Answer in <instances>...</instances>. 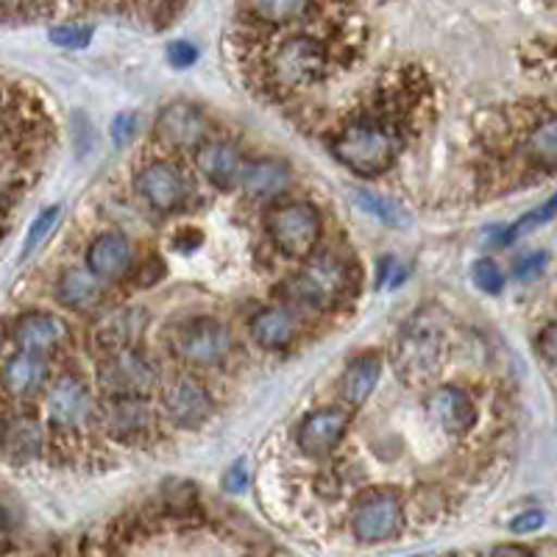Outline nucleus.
Masks as SVG:
<instances>
[{
	"instance_id": "f257e3e1",
	"label": "nucleus",
	"mask_w": 557,
	"mask_h": 557,
	"mask_svg": "<svg viewBox=\"0 0 557 557\" xmlns=\"http://www.w3.org/2000/svg\"><path fill=\"white\" fill-rule=\"evenodd\" d=\"M446 312L430 305L412 312L393 346V366L399 380L418 387L435 380L446 357Z\"/></svg>"
},
{
	"instance_id": "f03ea898",
	"label": "nucleus",
	"mask_w": 557,
	"mask_h": 557,
	"mask_svg": "<svg viewBox=\"0 0 557 557\" xmlns=\"http://www.w3.org/2000/svg\"><path fill=\"white\" fill-rule=\"evenodd\" d=\"M399 153V139L391 128L374 121H357L343 128L335 139V157L357 176H380Z\"/></svg>"
},
{
	"instance_id": "7ed1b4c3",
	"label": "nucleus",
	"mask_w": 557,
	"mask_h": 557,
	"mask_svg": "<svg viewBox=\"0 0 557 557\" xmlns=\"http://www.w3.org/2000/svg\"><path fill=\"white\" fill-rule=\"evenodd\" d=\"M355 271L341 253H310L305 268L290 282L293 296L312 310H335L351 293Z\"/></svg>"
},
{
	"instance_id": "20e7f679",
	"label": "nucleus",
	"mask_w": 557,
	"mask_h": 557,
	"mask_svg": "<svg viewBox=\"0 0 557 557\" xmlns=\"http://www.w3.org/2000/svg\"><path fill=\"white\" fill-rule=\"evenodd\" d=\"M171 348L178 360L198 368H215L232 351V335L226 323L212 315H196L176 323L171 335Z\"/></svg>"
},
{
	"instance_id": "39448f33",
	"label": "nucleus",
	"mask_w": 557,
	"mask_h": 557,
	"mask_svg": "<svg viewBox=\"0 0 557 557\" xmlns=\"http://www.w3.org/2000/svg\"><path fill=\"white\" fill-rule=\"evenodd\" d=\"M268 235L285 257L307 260L321 237V215L312 203H278L268 212Z\"/></svg>"
},
{
	"instance_id": "423d86ee",
	"label": "nucleus",
	"mask_w": 557,
	"mask_h": 557,
	"mask_svg": "<svg viewBox=\"0 0 557 557\" xmlns=\"http://www.w3.org/2000/svg\"><path fill=\"white\" fill-rule=\"evenodd\" d=\"M98 385L109 399H146L157 385V368L134 346L117 348L98 366Z\"/></svg>"
},
{
	"instance_id": "0eeeda50",
	"label": "nucleus",
	"mask_w": 557,
	"mask_h": 557,
	"mask_svg": "<svg viewBox=\"0 0 557 557\" xmlns=\"http://www.w3.org/2000/svg\"><path fill=\"white\" fill-rule=\"evenodd\" d=\"M326 73V48L315 37L293 34L276 45L271 57L273 82L287 89L307 87Z\"/></svg>"
},
{
	"instance_id": "6e6552de",
	"label": "nucleus",
	"mask_w": 557,
	"mask_h": 557,
	"mask_svg": "<svg viewBox=\"0 0 557 557\" xmlns=\"http://www.w3.org/2000/svg\"><path fill=\"white\" fill-rule=\"evenodd\" d=\"M401 524H405V510H401L399 496L387 491L366 496L351 513V532L362 544H382V541L396 539Z\"/></svg>"
},
{
	"instance_id": "1a4fd4ad",
	"label": "nucleus",
	"mask_w": 557,
	"mask_h": 557,
	"mask_svg": "<svg viewBox=\"0 0 557 557\" xmlns=\"http://www.w3.org/2000/svg\"><path fill=\"white\" fill-rule=\"evenodd\" d=\"M45 412L57 430H78L92 416V396L78 376H59L45 391Z\"/></svg>"
},
{
	"instance_id": "9d476101",
	"label": "nucleus",
	"mask_w": 557,
	"mask_h": 557,
	"mask_svg": "<svg viewBox=\"0 0 557 557\" xmlns=\"http://www.w3.org/2000/svg\"><path fill=\"white\" fill-rule=\"evenodd\" d=\"M137 190L157 212H176L190 196L184 173L173 162H162V159L137 173Z\"/></svg>"
},
{
	"instance_id": "9b49d317",
	"label": "nucleus",
	"mask_w": 557,
	"mask_h": 557,
	"mask_svg": "<svg viewBox=\"0 0 557 557\" xmlns=\"http://www.w3.org/2000/svg\"><path fill=\"white\" fill-rule=\"evenodd\" d=\"M162 410L176 426L193 430V426H201L203 421H209V416L215 410V401L201 382L182 376L162 391Z\"/></svg>"
},
{
	"instance_id": "f8f14e48",
	"label": "nucleus",
	"mask_w": 557,
	"mask_h": 557,
	"mask_svg": "<svg viewBox=\"0 0 557 557\" xmlns=\"http://www.w3.org/2000/svg\"><path fill=\"white\" fill-rule=\"evenodd\" d=\"M12 341L17 351L37 357L57 355L59 348L67 341V326L62 318L51 315V312H26L20 315L12 326Z\"/></svg>"
},
{
	"instance_id": "ddd939ff",
	"label": "nucleus",
	"mask_w": 557,
	"mask_h": 557,
	"mask_svg": "<svg viewBox=\"0 0 557 557\" xmlns=\"http://www.w3.org/2000/svg\"><path fill=\"white\" fill-rule=\"evenodd\" d=\"M348 424H351V416H348V410H343V407H321V410H312L310 416L298 424V449L310 457L330 455V451L343 441Z\"/></svg>"
},
{
	"instance_id": "4468645a",
	"label": "nucleus",
	"mask_w": 557,
	"mask_h": 557,
	"mask_svg": "<svg viewBox=\"0 0 557 557\" xmlns=\"http://www.w3.org/2000/svg\"><path fill=\"white\" fill-rule=\"evenodd\" d=\"M209 121L207 114L190 101L168 103L157 117V137L165 139L168 146L198 148L207 139Z\"/></svg>"
},
{
	"instance_id": "2eb2a0df",
	"label": "nucleus",
	"mask_w": 557,
	"mask_h": 557,
	"mask_svg": "<svg viewBox=\"0 0 557 557\" xmlns=\"http://www.w3.org/2000/svg\"><path fill=\"white\" fill-rule=\"evenodd\" d=\"M196 162L198 171L209 178V184H215L218 190H232L235 184H240L243 168H246L240 148L228 139H203L196 148Z\"/></svg>"
},
{
	"instance_id": "dca6fc26",
	"label": "nucleus",
	"mask_w": 557,
	"mask_h": 557,
	"mask_svg": "<svg viewBox=\"0 0 557 557\" xmlns=\"http://www.w3.org/2000/svg\"><path fill=\"white\" fill-rule=\"evenodd\" d=\"M45 449V426L32 412L12 416L0 430V455L14 466L37 460Z\"/></svg>"
},
{
	"instance_id": "f3484780",
	"label": "nucleus",
	"mask_w": 557,
	"mask_h": 557,
	"mask_svg": "<svg viewBox=\"0 0 557 557\" xmlns=\"http://www.w3.org/2000/svg\"><path fill=\"white\" fill-rule=\"evenodd\" d=\"M430 412L446 435H469L476 424V405L462 387L444 385L430 396Z\"/></svg>"
},
{
	"instance_id": "a211bd4d",
	"label": "nucleus",
	"mask_w": 557,
	"mask_h": 557,
	"mask_svg": "<svg viewBox=\"0 0 557 557\" xmlns=\"http://www.w3.org/2000/svg\"><path fill=\"white\" fill-rule=\"evenodd\" d=\"M153 412L146 399H109L103 407V426L123 444H137L151 432Z\"/></svg>"
},
{
	"instance_id": "6ab92c4d",
	"label": "nucleus",
	"mask_w": 557,
	"mask_h": 557,
	"mask_svg": "<svg viewBox=\"0 0 557 557\" xmlns=\"http://www.w3.org/2000/svg\"><path fill=\"white\" fill-rule=\"evenodd\" d=\"M132 260V243L121 232H103L87 248V271L101 278V282L126 276Z\"/></svg>"
},
{
	"instance_id": "aec40b11",
	"label": "nucleus",
	"mask_w": 557,
	"mask_h": 557,
	"mask_svg": "<svg viewBox=\"0 0 557 557\" xmlns=\"http://www.w3.org/2000/svg\"><path fill=\"white\" fill-rule=\"evenodd\" d=\"M0 385L14 399H32L48 385V362L37 355L17 351L0 368Z\"/></svg>"
},
{
	"instance_id": "412c9836",
	"label": "nucleus",
	"mask_w": 557,
	"mask_h": 557,
	"mask_svg": "<svg viewBox=\"0 0 557 557\" xmlns=\"http://www.w3.org/2000/svg\"><path fill=\"white\" fill-rule=\"evenodd\" d=\"M290 168L282 159H253L243 168L240 184L251 198L271 201V198L282 196L290 187Z\"/></svg>"
},
{
	"instance_id": "4be33fe9",
	"label": "nucleus",
	"mask_w": 557,
	"mask_h": 557,
	"mask_svg": "<svg viewBox=\"0 0 557 557\" xmlns=\"http://www.w3.org/2000/svg\"><path fill=\"white\" fill-rule=\"evenodd\" d=\"M251 337L262 348H287L298 337V318L287 307H265L251 318Z\"/></svg>"
},
{
	"instance_id": "5701e85b",
	"label": "nucleus",
	"mask_w": 557,
	"mask_h": 557,
	"mask_svg": "<svg viewBox=\"0 0 557 557\" xmlns=\"http://www.w3.org/2000/svg\"><path fill=\"white\" fill-rule=\"evenodd\" d=\"M57 296L64 307L76 312H87L96 305H101L103 285L101 278L92 276L87 268H70L62 273L57 285Z\"/></svg>"
},
{
	"instance_id": "b1692460",
	"label": "nucleus",
	"mask_w": 557,
	"mask_h": 557,
	"mask_svg": "<svg viewBox=\"0 0 557 557\" xmlns=\"http://www.w3.org/2000/svg\"><path fill=\"white\" fill-rule=\"evenodd\" d=\"M382 376V357L374 355V351H368V355H360L357 360L348 362L346 374L341 380V393L346 405L360 407L366 405L368 396L374 393L376 382Z\"/></svg>"
},
{
	"instance_id": "393cba45",
	"label": "nucleus",
	"mask_w": 557,
	"mask_h": 557,
	"mask_svg": "<svg viewBox=\"0 0 557 557\" xmlns=\"http://www.w3.org/2000/svg\"><path fill=\"white\" fill-rule=\"evenodd\" d=\"M146 330V315L143 310H134V307H126V310H117L112 315L101 318V323L96 326V335L101 341V346L112 348H132V343L137 341Z\"/></svg>"
},
{
	"instance_id": "a878e982",
	"label": "nucleus",
	"mask_w": 557,
	"mask_h": 557,
	"mask_svg": "<svg viewBox=\"0 0 557 557\" xmlns=\"http://www.w3.org/2000/svg\"><path fill=\"white\" fill-rule=\"evenodd\" d=\"M253 20L262 26L287 28L305 23L312 12V0H248Z\"/></svg>"
},
{
	"instance_id": "bb28decb",
	"label": "nucleus",
	"mask_w": 557,
	"mask_h": 557,
	"mask_svg": "<svg viewBox=\"0 0 557 557\" xmlns=\"http://www.w3.org/2000/svg\"><path fill=\"white\" fill-rule=\"evenodd\" d=\"M355 198H357V203L366 209V212H371L374 218H380L385 226L405 228L412 223V218L407 215V209L401 207V203L393 201V198L380 196V193H371V190H357Z\"/></svg>"
},
{
	"instance_id": "cd10ccee",
	"label": "nucleus",
	"mask_w": 557,
	"mask_h": 557,
	"mask_svg": "<svg viewBox=\"0 0 557 557\" xmlns=\"http://www.w3.org/2000/svg\"><path fill=\"white\" fill-rule=\"evenodd\" d=\"M530 157L539 159L541 165H546L552 171L557 159V126L555 117H546L535 132L530 134Z\"/></svg>"
},
{
	"instance_id": "c85d7f7f",
	"label": "nucleus",
	"mask_w": 557,
	"mask_h": 557,
	"mask_svg": "<svg viewBox=\"0 0 557 557\" xmlns=\"http://www.w3.org/2000/svg\"><path fill=\"white\" fill-rule=\"evenodd\" d=\"M59 215H62V209L48 207V209H42L37 218H34L32 228L26 232V240H23V257L34 253V248L42 246V243L51 237V232L57 228V223H59Z\"/></svg>"
},
{
	"instance_id": "c756f323",
	"label": "nucleus",
	"mask_w": 557,
	"mask_h": 557,
	"mask_svg": "<svg viewBox=\"0 0 557 557\" xmlns=\"http://www.w3.org/2000/svg\"><path fill=\"white\" fill-rule=\"evenodd\" d=\"M471 278H474V285L482 293H487V296H499L505 290V273H502V268L491 257H482V260H476L471 265Z\"/></svg>"
},
{
	"instance_id": "7c9ffc66",
	"label": "nucleus",
	"mask_w": 557,
	"mask_h": 557,
	"mask_svg": "<svg viewBox=\"0 0 557 557\" xmlns=\"http://www.w3.org/2000/svg\"><path fill=\"white\" fill-rule=\"evenodd\" d=\"M53 45L59 48H67V51H82L87 48L89 39H92V28L89 26H76V23H70V26H57L51 32Z\"/></svg>"
},
{
	"instance_id": "2f4dec72",
	"label": "nucleus",
	"mask_w": 557,
	"mask_h": 557,
	"mask_svg": "<svg viewBox=\"0 0 557 557\" xmlns=\"http://www.w3.org/2000/svg\"><path fill=\"white\" fill-rule=\"evenodd\" d=\"M137 126H139L137 114L121 112L112 121L109 132H112V139L117 143V146H126V143H132V139H134V134H137Z\"/></svg>"
},
{
	"instance_id": "473e14b6",
	"label": "nucleus",
	"mask_w": 557,
	"mask_h": 557,
	"mask_svg": "<svg viewBox=\"0 0 557 557\" xmlns=\"http://www.w3.org/2000/svg\"><path fill=\"white\" fill-rule=\"evenodd\" d=\"M535 348H539V355L544 357L546 366H555V362H557V330H555V323H549V326L541 332Z\"/></svg>"
},
{
	"instance_id": "72a5a7b5",
	"label": "nucleus",
	"mask_w": 557,
	"mask_h": 557,
	"mask_svg": "<svg viewBox=\"0 0 557 557\" xmlns=\"http://www.w3.org/2000/svg\"><path fill=\"white\" fill-rule=\"evenodd\" d=\"M246 485H248V462L237 460L235 466L226 471V476H223V487H226V491H232V494H240Z\"/></svg>"
},
{
	"instance_id": "f704fd0d",
	"label": "nucleus",
	"mask_w": 557,
	"mask_h": 557,
	"mask_svg": "<svg viewBox=\"0 0 557 557\" xmlns=\"http://www.w3.org/2000/svg\"><path fill=\"white\" fill-rule=\"evenodd\" d=\"M196 48H193L190 42H173L171 48H168V59H171L173 67H190L193 62H196Z\"/></svg>"
},
{
	"instance_id": "c9c22d12",
	"label": "nucleus",
	"mask_w": 557,
	"mask_h": 557,
	"mask_svg": "<svg viewBox=\"0 0 557 557\" xmlns=\"http://www.w3.org/2000/svg\"><path fill=\"white\" fill-rule=\"evenodd\" d=\"M541 268H544V253H527V257L516 260L513 273H516V278H521V282H524V278L535 276Z\"/></svg>"
},
{
	"instance_id": "e433bc0d",
	"label": "nucleus",
	"mask_w": 557,
	"mask_h": 557,
	"mask_svg": "<svg viewBox=\"0 0 557 557\" xmlns=\"http://www.w3.org/2000/svg\"><path fill=\"white\" fill-rule=\"evenodd\" d=\"M48 0H0V14H32L45 9Z\"/></svg>"
},
{
	"instance_id": "4c0bfd02",
	"label": "nucleus",
	"mask_w": 557,
	"mask_h": 557,
	"mask_svg": "<svg viewBox=\"0 0 557 557\" xmlns=\"http://www.w3.org/2000/svg\"><path fill=\"white\" fill-rule=\"evenodd\" d=\"M541 524H544V513H541V510H527V513L516 516V519L510 521V530L524 535V532H535Z\"/></svg>"
},
{
	"instance_id": "58836bf2",
	"label": "nucleus",
	"mask_w": 557,
	"mask_h": 557,
	"mask_svg": "<svg viewBox=\"0 0 557 557\" xmlns=\"http://www.w3.org/2000/svg\"><path fill=\"white\" fill-rule=\"evenodd\" d=\"M496 557H530L524 549H513V546H505V549L496 552Z\"/></svg>"
},
{
	"instance_id": "ea45409f",
	"label": "nucleus",
	"mask_w": 557,
	"mask_h": 557,
	"mask_svg": "<svg viewBox=\"0 0 557 557\" xmlns=\"http://www.w3.org/2000/svg\"><path fill=\"white\" fill-rule=\"evenodd\" d=\"M159 3H173V0H159Z\"/></svg>"
}]
</instances>
